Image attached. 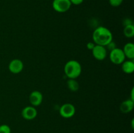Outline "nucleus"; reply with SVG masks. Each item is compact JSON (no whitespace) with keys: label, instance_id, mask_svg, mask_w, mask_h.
Wrapping results in <instances>:
<instances>
[{"label":"nucleus","instance_id":"nucleus-5","mask_svg":"<svg viewBox=\"0 0 134 133\" xmlns=\"http://www.w3.org/2000/svg\"><path fill=\"white\" fill-rule=\"evenodd\" d=\"M75 108L71 103H65L60 107L59 110L60 115L65 119L71 118L75 114Z\"/></svg>","mask_w":134,"mask_h":133},{"label":"nucleus","instance_id":"nucleus-7","mask_svg":"<svg viewBox=\"0 0 134 133\" xmlns=\"http://www.w3.org/2000/svg\"><path fill=\"white\" fill-rule=\"evenodd\" d=\"M22 117L26 120H33L37 116V111L33 106H28L25 107L22 110Z\"/></svg>","mask_w":134,"mask_h":133},{"label":"nucleus","instance_id":"nucleus-10","mask_svg":"<svg viewBox=\"0 0 134 133\" xmlns=\"http://www.w3.org/2000/svg\"><path fill=\"white\" fill-rule=\"evenodd\" d=\"M134 101L132 99H128L121 103L120 106V110L122 113H128L132 112L133 109Z\"/></svg>","mask_w":134,"mask_h":133},{"label":"nucleus","instance_id":"nucleus-18","mask_svg":"<svg viewBox=\"0 0 134 133\" xmlns=\"http://www.w3.org/2000/svg\"><path fill=\"white\" fill-rule=\"evenodd\" d=\"M96 46V44L94 43H92V42H89V43H87L86 44V47L88 50H92L93 48H94V46Z\"/></svg>","mask_w":134,"mask_h":133},{"label":"nucleus","instance_id":"nucleus-15","mask_svg":"<svg viewBox=\"0 0 134 133\" xmlns=\"http://www.w3.org/2000/svg\"><path fill=\"white\" fill-rule=\"evenodd\" d=\"M0 133H11V129L6 124L0 125Z\"/></svg>","mask_w":134,"mask_h":133},{"label":"nucleus","instance_id":"nucleus-11","mask_svg":"<svg viewBox=\"0 0 134 133\" xmlns=\"http://www.w3.org/2000/svg\"><path fill=\"white\" fill-rule=\"evenodd\" d=\"M123 52L125 55L126 58H128L130 60L134 59V44L132 43H128L124 45L123 48Z\"/></svg>","mask_w":134,"mask_h":133},{"label":"nucleus","instance_id":"nucleus-19","mask_svg":"<svg viewBox=\"0 0 134 133\" xmlns=\"http://www.w3.org/2000/svg\"><path fill=\"white\" fill-rule=\"evenodd\" d=\"M132 100L134 101V98H133V88L132 89V91H131V99Z\"/></svg>","mask_w":134,"mask_h":133},{"label":"nucleus","instance_id":"nucleus-6","mask_svg":"<svg viewBox=\"0 0 134 133\" xmlns=\"http://www.w3.org/2000/svg\"><path fill=\"white\" fill-rule=\"evenodd\" d=\"M92 55L94 58L98 61L104 60L107 55V49L105 48V46L97 45V44H96L94 48L92 50Z\"/></svg>","mask_w":134,"mask_h":133},{"label":"nucleus","instance_id":"nucleus-2","mask_svg":"<svg viewBox=\"0 0 134 133\" xmlns=\"http://www.w3.org/2000/svg\"><path fill=\"white\" fill-rule=\"evenodd\" d=\"M64 72L69 79H76L82 72L81 63L76 60H69L64 66Z\"/></svg>","mask_w":134,"mask_h":133},{"label":"nucleus","instance_id":"nucleus-16","mask_svg":"<svg viewBox=\"0 0 134 133\" xmlns=\"http://www.w3.org/2000/svg\"><path fill=\"white\" fill-rule=\"evenodd\" d=\"M109 1L110 5L114 7H119L122 3L124 0H109Z\"/></svg>","mask_w":134,"mask_h":133},{"label":"nucleus","instance_id":"nucleus-9","mask_svg":"<svg viewBox=\"0 0 134 133\" xmlns=\"http://www.w3.org/2000/svg\"><path fill=\"white\" fill-rule=\"evenodd\" d=\"M29 100L33 106H38L43 102V95L39 91H34L30 93Z\"/></svg>","mask_w":134,"mask_h":133},{"label":"nucleus","instance_id":"nucleus-14","mask_svg":"<svg viewBox=\"0 0 134 133\" xmlns=\"http://www.w3.org/2000/svg\"><path fill=\"white\" fill-rule=\"evenodd\" d=\"M67 85L69 89L73 92L78 91L79 89V84L78 82L76 81V79H69V80L67 82Z\"/></svg>","mask_w":134,"mask_h":133},{"label":"nucleus","instance_id":"nucleus-17","mask_svg":"<svg viewBox=\"0 0 134 133\" xmlns=\"http://www.w3.org/2000/svg\"><path fill=\"white\" fill-rule=\"evenodd\" d=\"M69 1H70L71 4H73V5H79L83 3L84 0H69Z\"/></svg>","mask_w":134,"mask_h":133},{"label":"nucleus","instance_id":"nucleus-3","mask_svg":"<svg viewBox=\"0 0 134 133\" xmlns=\"http://www.w3.org/2000/svg\"><path fill=\"white\" fill-rule=\"evenodd\" d=\"M109 59L115 65H120L125 61V55L123 50L120 48H115L110 51Z\"/></svg>","mask_w":134,"mask_h":133},{"label":"nucleus","instance_id":"nucleus-20","mask_svg":"<svg viewBox=\"0 0 134 133\" xmlns=\"http://www.w3.org/2000/svg\"><path fill=\"white\" fill-rule=\"evenodd\" d=\"M132 129H133V119H132Z\"/></svg>","mask_w":134,"mask_h":133},{"label":"nucleus","instance_id":"nucleus-8","mask_svg":"<svg viewBox=\"0 0 134 133\" xmlns=\"http://www.w3.org/2000/svg\"><path fill=\"white\" fill-rule=\"evenodd\" d=\"M24 69V63L20 59H14L9 64V70L13 74H18L21 72Z\"/></svg>","mask_w":134,"mask_h":133},{"label":"nucleus","instance_id":"nucleus-4","mask_svg":"<svg viewBox=\"0 0 134 133\" xmlns=\"http://www.w3.org/2000/svg\"><path fill=\"white\" fill-rule=\"evenodd\" d=\"M71 6L69 0H54L52 7L55 11L60 13H64L68 11Z\"/></svg>","mask_w":134,"mask_h":133},{"label":"nucleus","instance_id":"nucleus-1","mask_svg":"<svg viewBox=\"0 0 134 133\" xmlns=\"http://www.w3.org/2000/svg\"><path fill=\"white\" fill-rule=\"evenodd\" d=\"M113 34L108 28L99 26L95 29L92 34L94 43L97 45L106 46L113 41Z\"/></svg>","mask_w":134,"mask_h":133},{"label":"nucleus","instance_id":"nucleus-12","mask_svg":"<svg viewBox=\"0 0 134 133\" xmlns=\"http://www.w3.org/2000/svg\"><path fill=\"white\" fill-rule=\"evenodd\" d=\"M122 70L126 74H132L134 71V63L132 60L124 61L122 63Z\"/></svg>","mask_w":134,"mask_h":133},{"label":"nucleus","instance_id":"nucleus-13","mask_svg":"<svg viewBox=\"0 0 134 133\" xmlns=\"http://www.w3.org/2000/svg\"><path fill=\"white\" fill-rule=\"evenodd\" d=\"M124 35L127 38H132L134 36V26L133 23L124 26Z\"/></svg>","mask_w":134,"mask_h":133}]
</instances>
